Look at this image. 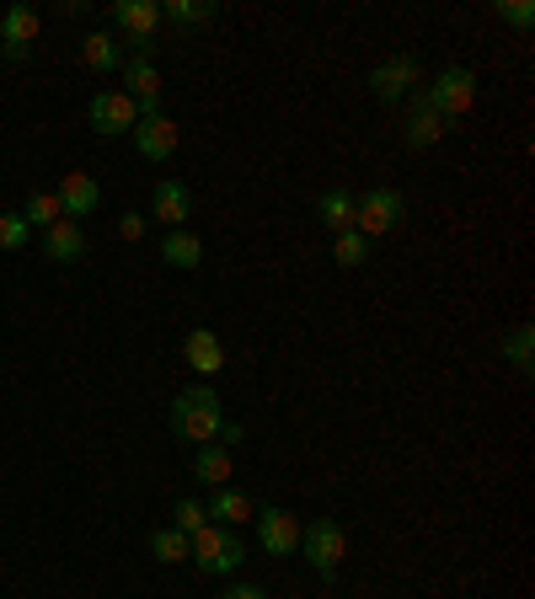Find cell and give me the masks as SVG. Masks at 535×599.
<instances>
[{"label": "cell", "mask_w": 535, "mask_h": 599, "mask_svg": "<svg viewBox=\"0 0 535 599\" xmlns=\"http://www.w3.org/2000/svg\"><path fill=\"white\" fill-rule=\"evenodd\" d=\"M119 76H124V97H161V70L151 65V59H129L124 54V65H119Z\"/></svg>", "instance_id": "d6986e66"}, {"label": "cell", "mask_w": 535, "mask_h": 599, "mask_svg": "<svg viewBox=\"0 0 535 599\" xmlns=\"http://www.w3.org/2000/svg\"><path fill=\"white\" fill-rule=\"evenodd\" d=\"M220 599H268V589H263V584H231Z\"/></svg>", "instance_id": "d6a6232c"}, {"label": "cell", "mask_w": 535, "mask_h": 599, "mask_svg": "<svg viewBox=\"0 0 535 599\" xmlns=\"http://www.w3.org/2000/svg\"><path fill=\"white\" fill-rule=\"evenodd\" d=\"M161 257L171 268H199V263H204V241L193 236V231H171V236L161 241Z\"/></svg>", "instance_id": "7402d4cb"}, {"label": "cell", "mask_w": 535, "mask_h": 599, "mask_svg": "<svg viewBox=\"0 0 535 599\" xmlns=\"http://www.w3.org/2000/svg\"><path fill=\"white\" fill-rule=\"evenodd\" d=\"M86 119H91L97 134H134L140 113H134V97H124V91H97L91 108H86Z\"/></svg>", "instance_id": "52a82bcc"}, {"label": "cell", "mask_w": 535, "mask_h": 599, "mask_svg": "<svg viewBox=\"0 0 535 599\" xmlns=\"http://www.w3.org/2000/svg\"><path fill=\"white\" fill-rule=\"evenodd\" d=\"M316 214H322V225H327L332 236H337V231H354V193H348V188H327V193L316 199Z\"/></svg>", "instance_id": "44dd1931"}, {"label": "cell", "mask_w": 535, "mask_h": 599, "mask_svg": "<svg viewBox=\"0 0 535 599\" xmlns=\"http://www.w3.org/2000/svg\"><path fill=\"white\" fill-rule=\"evenodd\" d=\"M22 220H27V225H38V231H48V225H59V220H65V209H59V199H54V193H33V199H27V209H22Z\"/></svg>", "instance_id": "d4e9b609"}, {"label": "cell", "mask_w": 535, "mask_h": 599, "mask_svg": "<svg viewBox=\"0 0 535 599\" xmlns=\"http://www.w3.org/2000/svg\"><path fill=\"white\" fill-rule=\"evenodd\" d=\"M445 129H450V123L439 119V108L417 91V97H412V113H408V145L412 151H428V145L445 140Z\"/></svg>", "instance_id": "5bb4252c"}, {"label": "cell", "mask_w": 535, "mask_h": 599, "mask_svg": "<svg viewBox=\"0 0 535 599\" xmlns=\"http://www.w3.org/2000/svg\"><path fill=\"white\" fill-rule=\"evenodd\" d=\"M402 214H408V199L397 188H370L365 199H354V231L365 241H375V236H386V231H397Z\"/></svg>", "instance_id": "3957f363"}, {"label": "cell", "mask_w": 535, "mask_h": 599, "mask_svg": "<svg viewBox=\"0 0 535 599\" xmlns=\"http://www.w3.org/2000/svg\"><path fill=\"white\" fill-rule=\"evenodd\" d=\"M54 199L65 209V220H76L81 225V214H91L97 203H102V188H97V177L91 171H65L59 177V188H54Z\"/></svg>", "instance_id": "8fae6325"}, {"label": "cell", "mask_w": 535, "mask_h": 599, "mask_svg": "<svg viewBox=\"0 0 535 599\" xmlns=\"http://www.w3.org/2000/svg\"><path fill=\"white\" fill-rule=\"evenodd\" d=\"M182 359L193 364V375H220L225 369V348H220V337L209 332V326H199V332H188L182 337Z\"/></svg>", "instance_id": "9a60e30c"}, {"label": "cell", "mask_w": 535, "mask_h": 599, "mask_svg": "<svg viewBox=\"0 0 535 599\" xmlns=\"http://www.w3.org/2000/svg\"><path fill=\"white\" fill-rule=\"evenodd\" d=\"M535 337H531V326H514L509 337H503V359L514 364L520 375H531V359H535V348H531Z\"/></svg>", "instance_id": "4316f807"}, {"label": "cell", "mask_w": 535, "mask_h": 599, "mask_svg": "<svg viewBox=\"0 0 535 599\" xmlns=\"http://www.w3.org/2000/svg\"><path fill=\"white\" fill-rule=\"evenodd\" d=\"M151 552H156L161 567H171V562L188 557V535H182L177 524H161V530H151Z\"/></svg>", "instance_id": "cb8c5ba5"}, {"label": "cell", "mask_w": 535, "mask_h": 599, "mask_svg": "<svg viewBox=\"0 0 535 599\" xmlns=\"http://www.w3.org/2000/svg\"><path fill=\"white\" fill-rule=\"evenodd\" d=\"M33 246V225L22 214H0V252H27Z\"/></svg>", "instance_id": "f1b7e54d"}, {"label": "cell", "mask_w": 535, "mask_h": 599, "mask_svg": "<svg viewBox=\"0 0 535 599\" xmlns=\"http://www.w3.org/2000/svg\"><path fill=\"white\" fill-rule=\"evenodd\" d=\"M81 59H86V70H97V76H119V65H124V48H119V38H113V33H91V38L81 43Z\"/></svg>", "instance_id": "ac0fdd59"}, {"label": "cell", "mask_w": 535, "mask_h": 599, "mask_svg": "<svg viewBox=\"0 0 535 599\" xmlns=\"http://www.w3.org/2000/svg\"><path fill=\"white\" fill-rule=\"evenodd\" d=\"M242 440H247V429H242L236 418H225V423H220V440H214V444H225V450H231V444H242Z\"/></svg>", "instance_id": "1f68e13d"}, {"label": "cell", "mask_w": 535, "mask_h": 599, "mask_svg": "<svg viewBox=\"0 0 535 599\" xmlns=\"http://www.w3.org/2000/svg\"><path fill=\"white\" fill-rule=\"evenodd\" d=\"M151 209H156L161 225H188V214H193V188L177 182V177H161L156 193H151Z\"/></svg>", "instance_id": "4fadbf2b"}, {"label": "cell", "mask_w": 535, "mask_h": 599, "mask_svg": "<svg viewBox=\"0 0 535 599\" xmlns=\"http://www.w3.org/2000/svg\"><path fill=\"white\" fill-rule=\"evenodd\" d=\"M161 16L177 22V27H199V22H214L220 5L214 0H161Z\"/></svg>", "instance_id": "603a6c76"}, {"label": "cell", "mask_w": 535, "mask_h": 599, "mask_svg": "<svg viewBox=\"0 0 535 599\" xmlns=\"http://www.w3.org/2000/svg\"><path fill=\"white\" fill-rule=\"evenodd\" d=\"M204 509H209V524H225V530H236V524H247L257 514V503H252L247 492H236V487H220Z\"/></svg>", "instance_id": "e0dca14e"}, {"label": "cell", "mask_w": 535, "mask_h": 599, "mask_svg": "<svg viewBox=\"0 0 535 599\" xmlns=\"http://www.w3.org/2000/svg\"><path fill=\"white\" fill-rule=\"evenodd\" d=\"M129 140H134V151H140L145 160H171V156H177V140H182V134H177V123L161 113V119H140Z\"/></svg>", "instance_id": "7c38bea8"}, {"label": "cell", "mask_w": 535, "mask_h": 599, "mask_svg": "<svg viewBox=\"0 0 535 599\" xmlns=\"http://www.w3.org/2000/svg\"><path fill=\"white\" fill-rule=\"evenodd\" d=\"M188 557H193L199 573H236L242 557H247V546H242L236 530H225V524H204L199 535H188Z\"/></svg>", "instance_id": "7a4b0ae2"}, {"label": "cell", "mask_w": 535, "mask_h": 599, "mask_svg": "<svg viewBox=\"0 0 535 599\" xmlns=\"http://www.w3.org/2000/svg\"><path fill=\"white\" fill-rule=\"evenodd\" d=\"M43 257H48V263H76V257H86L81 225H76V220L48 225V231H43Z\"/></svg>", "instance_id": "2e32d148"}, {"label": "cell", "mask_w": 535, "mask_h": 599, "mask_svg": "<svg viewBox=\"0 0 535 599\" xmlns=\"http://www.w3.org/2000/svg\"><path fill=\"white\" fill-rule=\"evenodd\" d=\"M493 11L509 22V27H520V33H525V27H535V5H531V0H498Z\"/></svg>", "instance_id": "f546056e"}, {"label": "cell", "mask_w": 535, "mask_h": 599, "mask_svg": "<svg viewBox=\"0 0 535 599\" xmlns=\"http://www.w3.org/2000/svg\"><path fill=\"white\" fill-rule=\"evenodd\" d=\"M220 423H225V412H220L214 386H188L182 397L171 401V434H177V440L214 444L220 440Z\"/></svg>", "instance_id": "6da1fadb"}, {"label": "cell", "mask_w": 535, "mask_h": 599, "mask_svg": "<svg viewBox=\"0 0 535 599\" xmlns=\"http://www.w3.org/2000/svg\"><path fill=\"white\" fill-rule=\"evenodd\" d=\"M423 97L439 108V119L450 123V119H460V113L477 102V76H471V70H460V65H450V70H439V76H434V86H423Z\"/></svg>", "instance_id": "5b68a950"}, {"label": "cell", "mask_w": 535, "mask_h": 599, "mask_svg": "<svg viewBox=\"0 0 535 599\" xmlns=\"http://www.w3.org/2000/svg\"><path fill=\"white\" fill-rule=\"evenodd\" d=\"M119 236H124V241L145 236V214H119Z\"/></svg>", "instance_id": "4dcf8cb0"}, {"label": "cell", "mask_w": 535, "mask_h": 599, "mask_svg": "<svg viewBox=\"0 0 535 599\" xmlns=\"http://www.w3.org/2000/svg\"><path fill=\"white\" fill-rule=\"evenodd\" d=\"M370 86H375V97H380V102H402L412 86H423V65H417L412 54H391L386 65H375Z\"/></svg>", "instance_id": "8992f818"}, {"label": "cell", "mask_w": 535, "mask_h": 599, "mask_svg": "<svg viewBox=\"0 0 535 599\" xmlns=\"http://www.w3.org/2000/svg\"><path fill=\"white\" fill-rule=\"evenodd\" d=\"M108 16L129 33V43H145L156 38V27H161V0H113Z\"/></svg>", "instance_id": "30bf717a"}, {"label": "cell", "mask_w": 535, "mask_h": 599, "mask_svg": "<svg viewBox=\"0 0 535 599\" xmlns=\"http://www.w3.org/2000/svg\"><path fill=\"white\" fill-rule=\"evenodd\" d=\"M252 520H257V541H263L268 557H289V552H300V520H294L289 509H257Z\"/></svg>", "instance_id": "ba28073f"}, {"label": "cell", "mask_w": 535, "mask_h": 599, "mask_svg": "<svg viewBox=\"0 0 535 599\" xmlns=\"http://www.w3.org/2000/svg\"><path fill=\"white\" fill-rule=\"evenodd\" d=\"M343 552H348V535H343V524H332V520L300 524V557L311 562L322 578H337V567H343Z\"/></svg>", "instance_id": "277c9868"}, {"label": "cell", "mask_w": 535, "mask_h": 599, "mask_svg": "<svg viewBox=\"0 0 535 599\" xmlns=\"http://www.w3.org/2000/svg\"><path fill=\"white\" fill-rule=\"evenodd\" d=\"M33 38H38V11L33 5H5V16H0V54L27 59Z\"/></svg>", "instance_id": "9c48e42d"}, {"label": "cell", "mask_w": 535, "mask_h": 599, "mask_svg": "<svg viewBox=\"0 0 535 599\" xmlns=\"http://www.w3.org/2000/svg\"><path fill=\"white\" fill-rule=\"evenodd\" d=\"M332 257H337L343 268H359V263L370 257V241L359 236V231H337V236H332Z\"/></svg>", "instance_id": "484cf974"}, {"label": "cell", "mask_w": 535, "mask_h": 599, "mask_svg": "<svg viewBox=\"0 0 535 599\" xmlns=\"http://www.w3.org/2000/svg\"><path fill=\"white\" fill-rule=\"evenodd\" d=\"M193 477L209 481V487H231V450H225V444H199Z\"/></svg>", "instance_id": "ffe728a7"}, {"label": "cell", "mask_w": 535, "mask_h": 599, "mask_svg": "<svg viewBox=\"0 0 535 599\" xmlns=\"http://www.w3.org/2000/svg\"><path fill=\"white\" fill-rule=\"evenodd\" d=\"M171 524H177L182 535H199V530L209 524V509L199 503V498H177V503H171Z\"/></svg>", "instance_id": "83f0119b"}]
</instances>
